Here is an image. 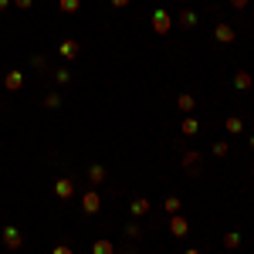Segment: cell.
<instances>
[{
  "mask_svg": "<svg viewBox=\"0 0 254 254\" xmlns=\"http://www.w3.org/2000/svg\"><path fill=\"white\" fill-rule=\"evenodd\" d=\"M51 254H75V251H71L68 244H55V248H51Z\"/></svg>",
  "mask_w": 254,
  "mask_h": 254,
  "instance_id": "25",
  "label": "cell"
},
{
  "mask_svg": "<svg viewBox=\"0 0 254 254\" xmlns=\"http://www.w3.org/2000/svg\"><path fill=\"white\" fill-rule=\"evenodd\" d=\"M224 129H227L231 136H241V132H244V122H241L237 116H227L224 119Z\"/></svg>",
  "mask_w": 254,
  "mask_h": 254,
  "instance_id": "9",
  "label": "cell"
},
{
  "mask_svg": "<svg viewBox=\"0 0 254 254\" xmlns=\"http://www.w3.org/2000/svg\"><path fill=\"white\" fill-rule=\"evenodd\" d=\"M251 149H254V136H251Z\"/></svg>",
  "mask_w": 254,
  "mask_h": 254,
  "instance_id": "31",
  "label": "cell"
},
{
  "mask_svg": "<svg viewBox=\"0 0 254 254\" xmlns=\"http://www.w3.org/2000/svg\"><path fill=\"white\" fill-rule=\"evenodd\" d=\"M7 3H10V0H0V10H3V7H7Z\"/></svg>",
  "mask_w": 254,
  "mask_h": 254,
  "instance_id": "30",
  "label": "cell"
},
{
  "mask_svg": "<svg viewBox=\"0 0 254 254\" xmlns=\"http://www.w3.org/2000/svg\"><path fill=\"white\" fill-rule=\"evenodd\" d=\"M234 27H231V24H227V20H220V24H217L214 27V41H220V44H234Z\"/></svg>",
  "mask_w": 254,
  "mask_h": 254,
  "instance_id": "3",
  "label": "cell"
},
{
  "mask_svg": "<svg viewBox=\"0 0 254 254\" xmlns=\"http://www.w3.org/2000/svg\"><path fill=\"white\" fill-rule=\"evenodd\" d=\"M58 55H61V58H78V41H71V38L61 41V44H58Z\"/></svg>",
  "mask_w": 254,
  "mask_h": 254,
  "instance_id": "7",
  "label": "cell"
},
{
  "mask_svg": "<svg viewBox=\"0 0 254 254\" xmlns=\"http://www.w3.org/2000/svg\"><path fill=\"white\" fill-rule=\"evenodd\" d=\"M20 244H24V237H20V231L10 224V227H3V248H10V251H17Z\"/></svg>",
  "mask_w": 254,
  "mask_h": 254,
  "instance_id": "4",
  "label": "cell"
},
{
  "mask_svg": "<svg viewBox=\"0 0 254 254\" xmlns=\"http://www.w3.org/2000/svg\"><path fill=\"white\" fill-rule=\"evenodd\" d=\"M251 85H254V78L248 75V71H237V75H234V88L244 92V88H251Z\"/></svg>",
  "mask_w": 254,
  "mask_h": 254,
  "instance_id": "14",
  "label": "cell"
},
{
  "mask_svg": "<svg viewBox=\"0 0 254 254\" xmlns=\"http://www.w3.org/2000/svg\"><path fill=\"white\" fill-rule=\"evenodd\" d=\"M170 27H173V17L166 10H153V31L156 34H170Z\"/></svg>",
  "mask_w": 254,
  "mask_h": 254,
  "instance_id": "1",
  "label": "cell"
},
{
  "mask_svg": "<svg viewBox=\"0 0 254 254\" xmlns=\"http://www.w3.org/2000/svg\"><path fill=\"white\" fill-rule=\"evenodd\" d=\"M170 227H173V234H176V237H183L187 231H190V224H187V217H180V214H173V224H170Z\"/></svg>",
  "mask_w": 254,
  "mask_h": 254,
  "instance_id": "10",
  "label": "cell"
},
{
  "mask_svg": "<svg viewBox=\"0 0 254 254\" xmlns=\"http://www.w3.org/2000/svg\"><path fill=\"white\" fill-rule=\"evenodd\" d=\"M105 176H109V173H105L102 163H92V166H88V183H95V187H98V183H105Z\"/></svg>",
  "mask_w": 254,
  "mask_h": 254,
  "instance_id": "8",
  "label": "cell"
},
{
  "mask_svg": "<svg viewBox=\"0 0 254 254\" xmlns=\"http://www.w3.org/2000/svg\"><path fill=\"white\" fill-rule=\"evenodd\" d=\"M109 3H112V7H126L129 0H109Z\"/></svg>",
  "mask_w": 254,
  "mask_h": 254,
  "instance_id": "28",
  "label": "cell"
},
{
  "mask_svg": "<svg viewBox=\"0 0 254 254\" xmlns=\"http://www.w3.org/2000/svg\"><path fill=\"white\" fill-rule=\"evenodd\" d=\"M98 207H102V196L95 193V190H88V193H81V210L88 217H95L98 214Z\"/></svg>",
  "mask_w": 254,
  "mask_h": 254,
  "instance_id": "2",
  "label": "cell"
},
{
  "mask_svg": "<svg viewBox=\"0 0 254 254\" xmlns=\"http://www.w3.org/2000/svg\"><path fill=\"white\" fill-rule=\"evenodd\" d=\"M78 7H81V0H61V10H64V14H75Z\"/></svg>",
  "mask_w": 254,
  "mask_h": 254,
  "instance_id": "20",
  "label": "cell"
},
{
  "mask_svg": "<svg viewBox=\"0 0 254 254\" xmlns=\"http://www.w3.org/2000/svg\"><path fill=\"white\" fill-rule=\"evenodd\" d=\"M183 166L187 170H196L200 166V153H183Z\"/></svg>",
  "mask_w": 254,
  "mask_h": 254,
  "instance_id": "18",
  "label": "cell"
},
{
  "mask_svg": "<svg viewBox=\"0 0 254 254\" xmlns=\"http://www.w3.org/2000/svg\"><path fill=\"white\" fill-rule=\"evenodd\" d=\"M176 20H180V27H196V14H193V10H183Z\"/></svg>",
  "mask_w": 254,
  "mask_h": 254,
  "instance_id": "16",
  "label": "cell"
},
{
  "mask_svg": "<svg viewBox=\"0 0 254 254\" xmlns=\"http://www.w3.org/2000/svg\"><path fill=\"white\" fill-rule=\"evenodd\" d=\"M20 85H24V71H7V78H3V88H7V92H17Z\"/></svg>",
  "mask_w": 254,
  "mask_h": 254,
  "instance_id": "6",
  "label": "cell"
},
{
  "mask_svg": "<svg viewBox=\"0 0 254 254\" xmlns=\"http://www.w3.org/2000/svg\"><path fill=\"white\" fill-rule=\"evenodd\" d=\"M92 254H116V248H112V241H105V237H102V241L92 244Z\"/></svg>",
  "mask_w": 254,
  "mask_h": 254,
  "instance_id": "13",
  "label": "cell"
},
{
  "mask_svg": "<svg viewBox=\"0 0 254 254\" xmlns=\"http://www.w3.org/2000/svg\"><path fill=\"white\" fill-rule=\"evenodd\" d=\"M55 81H58V85H68V81H71V71H68V68H58V71H55Z\"/></svg>",
  "mask_w": 254,
  "mask_h": 254,
  "instance_id": "21",
  "label": "cell"
},
{
  "mask_svg": "<svg viewBox=\"0 0 254 254\" xmlns=\"http://www.w3.org/2000/svg\"><path fill=\"white\" fill-rule=\"evenodd\" d=\"M44 109H61V95L58 92H51V95L44 98Z\"/></svg>",
  "mask_w": 254,
  "mask_h": 254,
  "instance_id": "19",
  "label": "cell"
},
{
  "mask_svg": "<svg viewBox=\"0 0 254 254\" xmlns=\"http://www.w3.org/2000/svg\"><path fill=\"white\" fill-rule=\"evenodd\" d=\"M180 132H183V136H196V132H200L196 119H193V116H187V119H183V126H180Z\"/></svg>",
  "mask_w": 254,
  "mask_h": 254,
  "instance_id": "12",
  "label": "cell"
},
{
  "mask_svg": "<svg viewBox=\"0 0 254 254\" xmlns=\"http://www.w3.org/2000/svg\"><path fill=\"white\" fill-rule=\"evenodd\" d=\"M146 214H149V200H142V196L132 200V217H146Z\"/></svg>",
  "mask_w": 254,
  "mask_h": 254,
  "instance_id": "15",
  "label": "cell"
},
{
  "mask_svg": "<svg viewBox=\"0 0 254 254\" xmlns=\"http://www.w3.org/2000/svg\"><path fill=\"white\" fill-rule=\"evenodd\" d=\"M180 207H183V203H180V196H166V203H163V210H166V214H180Z\"/></svg>",
  "mask_w": 254,
  "mask_h": 254,
  "instance_id": "17",
  "label": "cell"
},
{
  "mask_svg": "<svg viewBox=\"0 0 254 254\" xmlns=\"http://www.w3.org/2000/svg\"><path fill=\"white\" fill-rule=\"evenodd\" d=\"M187 254H200V251H196V248H187Z\"/></svg>",
  "mask_w": 254,
  "mask_h": 254,
  "instance_id": "29",
  "label": "cell"
},
{
  "mask_svg": "<svg viewBox=\"0 0 254 254\" xmlns=\"http://www.w3.org/2000/svg\"><path fill=\"white\" fill-rule=\"evenodd\" d=\"M55 196H58V200H71V196H75V183H71V180H58V183H55Z\"/></svg>",
  "mask_w": 254,
  "mask_h": 254,
  "instance_id": "5",
  "label": "cell"
},
{
  "mask_svg": "<svg viewBox=\"0 0 254 254\" xmlns=\"http://www.w3.org/2000/svg\"><path fill=\"white\" fill-rule=\"evenodd\" d=\"M227 153H231L227 142H214V156H227Z\"/></svg>",
  "mask_w": 254,
  "mask_h": 254,
  "instance_id": "23",
  "label": "cell"
},
{
  "mask_svg": "<svg viewBox=\"0 0 254 254\" xmlns=\"http://www.w3.org/2000/svg\"><path fill=\"white\" fill-rule=\"evenodd\" d=\"M14 3H17L20 10H27V7H31V3H34V0H14Z\"/></svg>",
  "mask_w": 254,
  "mask_h": 254,
  "instance_id": "27",
  "label": "cell"
},
{
  "mask_svg": "<svg viewBox=\"0 0 254 254\" xmlns=\"http://www.w3.org/2000/svg\"><path fill=\"white\" fill-rule=\"evenodd\" d=\"M231 7H234V10H244V7H248V0H231Z\"/></svg>",
  "mask_w": 254,
  "mask_h": 254,
  "instance_id": "26",
  "label": "cell"
},
{
  "mask_svg": "<svg viewBox=\"0 0 254 254\" xmlns=\"http://www.w3.org/2000/svg\"><path fill=\"white\" fill-rule=\"evenodd\" d=\"M176 105H180V112H187V116H190V112L196 109V98L193 95H180V98H176Z\"/></svg>",
  "mask_w": 254,
  "mask_h": 254,
  "instance_id": "11",
  "label": "cell"
},
{
  "mask_svg": "<svg viewBox=\"0 0 254 254\" xmlns=\"http://www.w3.org/2000/svg\"><path fill=\"white\" fill-rule=\"evenodd\" d=\"M224 244H227V248H237V244H241V234H237V231H227V234H224Z\"/></svg>",
  "mask_w": 254,
  "mask_h": 254,
  "instance_id": "22",
  "label": "cell"
},
{
  "mask_svg": "<svg viewBox=\"0 0 254 254\" xmlns=\"http://www.w3.org/2000/svg\"><path fill=\"white\" fill-rule=\"evenodd\" d=\"M126 237H132V241H136V237H142V231H139V224H129V227H126Z\"/></svg>",
  "mask_w": 254,
  "mask_h": 254,
  "instance_id": "24",
  "label": "cell"
}]
</instances>
